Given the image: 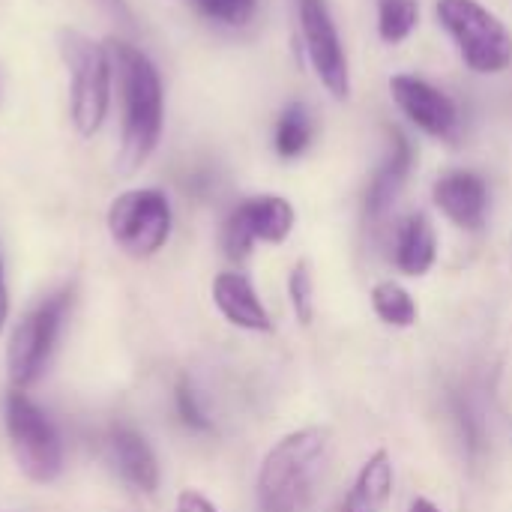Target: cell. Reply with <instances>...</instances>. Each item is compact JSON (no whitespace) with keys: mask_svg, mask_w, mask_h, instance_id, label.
<instances>
[{"mask_svg":"<svg viewBox=\"0 0 512 512\" xmlns=\"http://www.w3.org/2000/svg\"><path fill=\"white\" fill-rule=\"evenodd\" d=\"M117 93H120V144L114 171L120 177L138 174L156 153L165 123V93L156 63L126 39H108Z\"/></svg>","mask_w":512,"mask_h":512,"instance_id":"1","label":"cell"},{"mask_svg":"<svg viewBox=\"0 0 512 512\" xmlns=\"http://www.w3.org/2000/svg\"><path fill=\"white\" fill-rule=\"evenodd\" d=\"M333 450V432L327 426H303L282 435L264 456L255 480L258 510L300 512L315 477L321 474Z\"/></svg>","mask_w":512,"mask_h":512,"instance_id":"2","label":"cell"},{"mask_svg":"<svg viewBox=\"0 0 512 512\" xmlns=\"http://www.w3.org/2000/svg\"><path fill=\"white\" fill-rule=\"evenodd\" d=\"M57 48L69 72V117L81 138H93L111 105V81L114 63L108 42H96L93 36L63 27L57 33Z\"/></svg>","mask_w":512,"mask_h":512,"instance_id":"3","label":"cell"},{"mask_svg":"<svg viewBox=\"0 0 512 512\" xmlns=\"http://www.w3.org/2000/svg\"><path fill=\"white\" fill-rule=\"evenodd\" d=\"M3 426L12 459L30 483L48 486L63 474V441L48 414L24 390L6 393Z\"/></svg>","mask_w":512,"mask_h":512,"instance_id":"4","label":"cell"},{"mask_svg":"<svg viewBox=\"0 0 512 512\" xmlns=\"http://www.w3.org/2000/svg\"><path fill=\"white\" fill-rule=\"evenodd\" d=\"M435 15L477 75H501L512 63V33L480 0H438Z\"/></svg>","mask_w":512,"mask_h":512,"instance_id":"5","label":"cell"},{"mask_svg":"<svg viewBox=\"0 0 512 512\" xmlns=\"http://www.w3.org/2000/svg\"><path fill=\"white\" fill-rule=\"evenodd\" d=\"M72 306V294L63 288L42 303H36L12 330L9 345H6V375L12 390H27L33 387L60 339V330L66 324V312Z\"/></svg>","mask_w":512,"mask_h":512,"instance_id":"6","label":"cell"},{"mask_svg":"<svg viewBox=\"0 0 512 512\" xmlns=\"http://www.w3.org/2000/svg\"><path fill=\"white\" fill-rule=\"evenodd\" d=\"M105 222L114 246L123 255L147 261L165 249L174 228V213L162 189H129L111 201Z\"/></svg>","mask_w":512,"mask_h":512,"instance_id":"7","label":"cell"},{"mask_svg":"<svg viewBox=\"0 0 512 512\" xmlns=\"http://www.w3.org/2000/svg\"><path fill=\"white\" fill-rule=\"evenodd\" d=\"M297 213L282 195H255L240 201L222 225V252L231 261H246L258 243L279 246L291 237Z\"/></svg>","mask_w":512,"mask_h":512,"instance_id":"8","label":"cell"},{"mask_svg":"<svg viewBox=\"0 0 512 512\" xmlns=\"http://www.w3.org/2000/svg\"><path fill=\"white\" fill-rule=\"evenodd\" d=\"M297 18H300V36H303L309 63L318 81L327 87L333 99H348L351 93L348 57H345L327 0H297Z\"/></svg>","mask_w":512,"mask_h":512,"instance_id":"9","label":"cell"},{"mask_svg":"<svg viewBox=\"0 0 512 512\" xmlns=\"http://www.w3.org/2000/svg\"><path fill=\"white\" fill-rule=\"evenodd\" d=\"M390 93L399 111L426 135L441 138V141H453L459 135V108L435 84L417 75H393Z\"/></svg>","mask_w":512,"mask_h":512,"instance_id":"10","label":"cell"},{"mask_svg":"<svg viewBox=\"0 0 512 512\" xmlns=\"http://www.w3.org/2000/svg\"><path fill=\"white\" fill-rule=\"evenodd\" d=\"M435 207L465 231H480L489 216V186L474 171H450L432 186Z\"/></svg>","mask_w":512,"mask_h":512,"instance_id":"11","label":"cell"},{"mask_svg":"<svg viewBox=\"0 0 512 512\" xmlns=\"http://www.w3.org/2000/svg\"><path fill=\"white\" fill-rule=\"evenodd\" d=\"M213 306L219 309V315L237 327V330H246V333H270L273 330V318L264 306V300L258 297L255 285L249 282V276L243 273H219L213 279Z\"/></svg>","mask_w":512,"mask_h":512,"instance_id":"12","label":"cell"},{"mask_svg":"<svg viewBox=\"0 0 512 512\" xmlns=\"http://www.w3.org/2000/svg\"><path fill=\"white\" fill-rule=\"evenodd\" d=\"M414 165V147L402 132L390 135V150L384 156V162L378 165L369 189H366V219L369 222H381L387 219V213L393 210V204L399 201L408 174Z\"/></svg>","mask_w":512,"mask_h":512,"instance_id":"13","label":"cell"},{"mask_svg":"<svg viewBox=\"0 0 512 512\" xmlns=\"http://www.w3.org/2000/svg\"><path fill=\"white\" fill-rule=\"evenodd\" d=\"M108 450H111L114 468L132 489L144 495H153L159 489L162 483L159 459L141 432H135L132 426H114L108 432Z\"/></svg>","mask_w":512,"mask_h":512,"instance_id":"14","label":"cell"},{"mask_svg":"<svg viewBox=\"0 0 512 512\" xmlns=\"http://www.w3.org/2000/svg\"><path fill=\"white\" fill-rule=\"evenodd\" d=\"M393 489H396V465L393 456L381 447L360 465L351 489L330 512H384L393 501Z\"/></svg>","mask_w":512,"mask_h":512,"instance_id":"15","label":"cell"},{"mask_svg":"<svg viewBox=\"0 0 512 512\" xmlns=\"http://www.w3.org/2000/svg\"><path fill=\"white\" fill-rule=\"evenodd\" d=\"M438 261V234L426 213H411L393 228V264L405 276H426Z\"/></svg>","mask_w":512,"mask_h":512,"instance_id":"16","label":"cell"},{"mask_svg":"<svg viewBox=\"0 0 512 512\" xmlns=\"http://www.w3.org/2000/svg\"><path fill=\"white\" fill-rule=\"evenodd\" d=\"M453 414L462 429V438L468 441V450L474 456L483 453L492 444L495 426H498V417H495L498 408H495V399L489 396V390L483 384H471V387L459 390L453 399Z\"/></svg>","mask_w":512,"mask_h":512,"instance_id":"17","label":"cell"},{"mask_svg":"<svg viewBox=\"0 0 512 512\" xmlns=\"http://www.w3.org/2000/svg\"><path fill=\"white\" fill-rule=\"evenodd\" d=\"M369 300H372V312L378 315V321L393 330H408L420 321V306H417L414 294L405 285H399L396 279L375 282Z\"/></svg>","mask_w":512,"mask_h":512,"instance_id":"18","label":"cell"},{"mask_svg":"<svg viewBox=\"0 0 512 512\" xmlns=\"http://www.w3.org/2000/svg\"><path fill=\"white\" fill-rule=\"evenodd\" d=\"M312 114L303 102H294L288 105L279 120H276V135H273V144H276V153L282 159H297L300 153H306L309 141H312Z\"/></svg>","mask_w":512,"mask_h":512,"instance_id":"19","label":"cell"},{"mask_svg":"<svg viewBox=\"0 0 512 512\" xmlns=\"http://www.w3.org/2000/svg\"><path fill=\"white\" fill-rule=\"evenodd\" d=\"M420 21L417 0H378V33L384 42L399 45L405 42Z\"/></svg>","mask_w":512,"mask_h":512,"instance_id":"20","label":"cell"},{"mask_svg":"<svg viewBox=\"0 0 512 512\" xmlns=\"http://www.w3.org/2000/svg\"><path fill=\"white\" fill-rule=\"evenodd\" d=\"M288 300L294 309V318L309 327L315 321V276L309 261H297L288 273Z\"/></svg>","mask_w":512,"mask_h":512,"instance_id":"21","label":"cell"},{"mask_svg":"<svg viewBox=\"0 0 512 512\" xmlns=\"http://www.w3.org/2000/svg\"><path fill=\"white\" fill-rule=\"evenodd\" d=\"M195 9L222 27H246L255 18L258 0H192Z\"/></svg>","mask_w":512,"mask_h":512,"instance_id":"22","label":"cell"},{"mask_svg":"<svg viewBox=\"0 0 512 512\" xmlns=\"http://www.w3.org/2000/svg\"><path fill=\"white\" fill-rule=\"evenodd\" d=\"M174 405H177V417H180V423H183L186 429H192V432H210V429H213L210 417H207L204 408L198 405L195 390H192L186 381L177 384V390H174Z\"/></svg>","mask_w":512,"mask_h":512,"instance_id":"23","label":"cell"},{"mask_svg":"<svg viewBox=\"0 0 512 512\" xmlns=\"http://www.w3.org/2000/svg\"><path fill=\"white\" fill-rule=\"evenodd\" d=\"M174 512H219V507L207 498V495H201L198 489H183L180 495H177V507Z\"/></svg>","mask_w":512,"mask_h":512,"instance_id":"24","label":"cell"},{"mask_svg":"<svg viewBox=\"0 0 512 512\" xmlns=\"http://www.w3.org/2000/svg\"><path fill=\"white\" fill-rule=\"evenodd\" d=\"M9 321V288H6V276H3V258H0V333Z\"/></svg>","mask_w":512,"mask_h":512,"instance_id":"25","label":"cell"},{"mask_svg":"<svg viewBox=\"0 0 512 512\" xmlns=\"http://www.w3.org/2000/svg\"><path fill=\"white\" fill-rule=\"evenodd\" d=\"M408 512H441V507L435 501H429V498H414Z\"/></svg>","mask_w":512,"mask_h":512,"instance_id":"26","label":"cell"}]
</instances>
